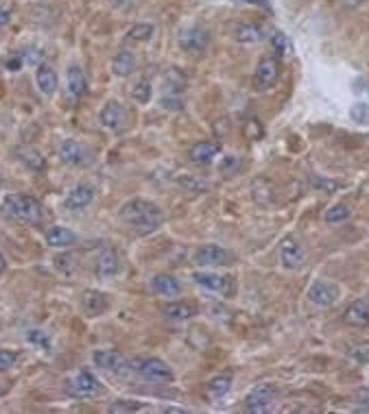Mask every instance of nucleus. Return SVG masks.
I'll return each mask as SVG.
<instances>
[{
	"instance_id": "a19ab883",
	"label": "nucleus",
	"mask_w": 369,
	"mask_h": 414,
	"mask_svg": "<svg viewBox=\"0 0 369 414\" xmlns=\"http://www.w3.org/2000/svg\"><path fill=\"white\" fill-rule=\"evenodd\" d=\"M247 3H252V5H261V7H265L267 11H271V7H269L267 0H247Z\"/></svg>"
},
{
	"instance_id": "f704fd0d",
	"label": "nucleus",
	"mask_w": 369,
	"mask_h": 414,
	"mask_svg": "<svg viewBox=\"0 0 369 414\" xmlns=\"http://www.w3.org/2000/svg\"><path fill=\"white\" fill-rule=\"evenodd\" d=\"M218 170H221L225 177L236 175V172L240 170V161H238V157H234V155L223 157V159H221V166H218Z\"/></svg>"
},
{
	"instance_id": "393cba45",
	"label": "nucleus",
	"mask_w": 369,
	"mask_h": 414,
	"mask_svg": "<svg viewBox=\"0 0 369 414\" xmlns=\"http://www.w3.org/2000/svg\"><path fill=\"white\" fill-rule=\"evenodd\" d=\"M44 240H46V244L53 246V248H68V246L77 244V233L70 231L68 227H50V229L46 231Z\"/></svg>"
},
{
	"instance_id": "7ed1b4c3",
	"label": "nucleus",
	"mask_w": 369,
	"mask_h": 414,
	"mask_svg": "<svg viewBox=\"0 0 369 414\" xmlns=\"http://www.w3.org/2000/svg\"><path fill=\"white\" fill-rule=\"evenodd\" d=\"M131 371L138 373L140 377H144V379H149V382H162V384H167V382H173V379H175L171 366H169L167 362H164L162 357H138V360L131 362Z\"/></svg>"
},
{
	"instance_id": "423d86ee",
	"label": "nucleus",
	"mask_w": 369,
	"mask_h": 414,
	"mask_svg": "<svg viewBox=\"0 0 369 414\" xmlns=\"http://www.w3.org/2000/svg\"><path fill=\"white\" fill-rule=\"evenodd\" d=\"M66 395L73 399H88L99 393V379L90 371H79L73 377L66 379Z\"/></svg>"
},
{
	"instance_id": "37998d69",
	"label": "nucleus",
	"mask_w": 369,
	"mask_h": 414,
	"mask_svg": "<svg viewBox=\"0 0 369 414\" xmlns=\"http://www.w3.org/2000/svg\"><path fill=\"white\" fill-rule=\"evenodd\" d=\"M341 3L348 5V7H359V5L363 3V0H341Z\"/></svg>"
},
{
	"instance_id": "2eb2a0df",
	"label": "nucleus",
	"mask_w": 369,
	"mask_h": 414,
	"mask_svg": "<svg viewBox=\"0 0 369 414\" xmlns=\"http://www.w3.org/2000/svg\"><path fill=\"white\" fill-rule=\"evenodd\" d=\"M193 279L197 286L210 290V293H216V295H231L234 293V284H231L229 277H221V275H214V273H195Z\"/></svg>"
},
{
	"instance_id": "4be33fe9",
	"label": "nucleus",
	"mask_w": 369,
	"mask_h": 414,
	"mask_svg": "<svg viewBox=\"0 0 369 414\" xmlns=\"http://www.w3.org/2000/svg\"><path fill=\"white\" fill-rule=\"evenodd\" d=\"M151 290L160 297H177L182 293V284H180V279H175L173 275L160 273L151 279Z\"/></svg>"
},
{
	"instance_id": "a211bd4d",
	"label": "nucleus",
	"mask_w": 369,
	"mask_h": 414,
	"mask_svg": "<svg viewBox=\"0 0 369 414\" xmlns=\"http://www.w3.org/2000/svg\"><path fill=\"white\" fill-rule=\"evenodd\" d=\"M218 150H221V146H218L216 142H212V140H201V142H197V144L190 146L188 157H190V161L197 164V166H208V164H212V159L218 155Z\"/></svg>"
},
{
	"instance_id": "5701e85b",
	"label": "nucleus",
	"mask_w": 369,
	"mask_h": 414,
	"mask_svg": "<svg viewBox=\"0 0 369 414\" xmlns=\"http://www.w3.org/2000/svg\"><path fill=\"white\" fill-rule=\"evenodd\" d=\"M66 86H68V94L73 96V99H81V96L86 94L88 90V79H86V72L81 70L79 66H70L66 72Z\"/></svg>"
},
{
	"instance_id": "f03ea898",
	"label": "nucleus",
	"mask_w": 369,
	"mask_h": 414,
	"mask_svg": "<svg viewBox=\"0 0 369 414\" xmlns=\"http://www.w3.org/2000/svg\"><path fill=\"white\" fill-rule=\"evenodd\" d=\"M3 210L9 216L20 220V223L31 225V227L42 225V220H44L42 203H39L35 197H29V195H7L5 201H3Z\"/></svg>"
},
{
	"instance_id": "c85d7f7f",
	"label": "nucleus",
	"mask_w": 369,
	"mask_h": 414,
	"mask_svg": "<svg viewBox=\"0 0 369 414\" xmlns=\"http://www.w3.org/2000/svg\"><path fill=\"white\" fill-rule=\"evenodd\" d=\"M271 48H273V52H276V57H286V55H291L293 44L282 31H276L271 35Z\"/></svg>"
},
{
	"instance_id": "aec40b11",
	"label": "nucleus",
	"mask_w": 369,
	"mask_h": 414,
	"mask_svg": "<svg viewBox=\"0 0 369 414\" xmlns=\"http://www.w3.org/2000/svg\"><path fill=\"white\" fill-rule=\"evenodd\" d=\"M265 26L256 22H240L234 26V39L240 41V44H254V41L265 39Z\"/></svg>"
},
{
	"instance_id": "f8f14e48",
	"label": "nucleus",
	"mask_w": 369,
	"mask_h": 414,
	"mask_svg": "<svg viewBox=\"0 0 369 414\" xmlns=\"http://www.w3.org/2000/svg\"><path fill=\"white\" fill-rule=\"evenodd\" d=\"M94 186L90 184H77L70 192L66 195L64 199V207L68 212H79V210H86V207L94 201Z\"/></svg>"
},
{
	"instance_id": "cd10ccee",
	"label": "nucleus",
	"mask_w": 369,
	"mask_h": 414,
	"mask_svg": "<svg viewBox=\"0 0 369 414\" xmlns=\"http://www.w3.org/2000/svg\"><path fill=\"white\" fill-rule=\"evenodd\" d=\"M133 66H135L133 52L127 50V48H122V50L116 52V57H114V61H112V72H114L116 77H129V75L133 72Z\"/></svg>"
},
{
	"instance_id": "79ce46f5",
	"label": "nucleus",
	"mask_w": 369,
	"mask_h": 414,
	"mask_svg": "<svg viewBox=\"0 0 369 414\" xmlns=\"http://www.w3.org/2000/svg\"><path fill=\"white\" fill-rule=\"evenodd\" d=\"M5 270H7V257L0 253V275H3Z\"/></svg>"
},
{
	"instance_id": "c03bdc74",
	"label": "nucleus",
	"mask_w": 369,
	"mask_h": 414,
	"mask_svg": "<svg viewBox=\"0 0 369 414\" xmlns=\"http://www.w3.org/2000/svg\"><path fill=\"white\" fill-rule=\"evenodd\" d=\"M0 188H3V177H0Z\"/></svg>"
},
{
	"instance_id": "c9c22d12",
	"label": "nucleus",
	"mask_w": 369,
	"mask_h": 414,
	"mask_svg": "<svg viewBox=\"0 0 369 414\" xmlns=\"http://www.w3.org/2000/svg\"><path fill=\"white\" fill-rule=\"evenodd\" d=\"M16 362H18V353L7 351V349H0V373L9 371Z\"/></svg>"
},
{
	"instance_id": "473e14b6",
	"label": "nucleus",
	"mask_w": 369,
	"mask_h": 414,
	"mask_svg": "<svg viewBox=\"0 0 369 414\" xmlns=\"http://www.w3.org/2000/svg\"><path fill=\"white\" fill-rule=\"evenodd\" d=\"M26 342L35 344V347H39V349H48L50 347V338H48L46 331H42V329H29V331H26Z\"/></svg>"
},
{
	"instance_id": "9d476101",
	"label": "nucleus",
	"mask_w": 369,
	"mask_h": 414,
	"mask_svg": "<svg viewBox=\"0 0 369 414\" xmlns=\"http://www.w3.org/2000/svg\"><path fill=\"white\" fill-rule=\"evenodd\" d=\"M210 44V35L208 31L203 29V26H188L186 31H182L180 35V46L186 50V52H193V55H199L208 48Z\"/></svg>"
},
{
	"instance_id": "a878e982",
	"label": "nucleus",
	"mask_w": 369,
	"mask_h": 414,
	"mask_svg": "<svg viewBox=\"0 0 369 414\" xmlns=\"http://www.w3.org/2000/svg\"><path fill=\"white\" fill-rule=\"evenodd\" d=\"M16 155H18V159H20L29 170L42 172V170L46 168V159H44L42 153H39V150L33 148V146H20V148L16 150Z\"/></svg>"
},
{
	"instance_id": "412c9836",
	"label": "nucleus",
	"mask_w": 369,
	"mask_h": 414,
	"mask_svg": "<svg viewBox=\"0 0 369 414\" xmlns=\"http://www.w3.org/2000/svg\"><path fill=\"white\" fill-rule=\"evenodd\" d=\"M97 275L101 279H107V277H114V275L120 270V262H118V255L112 251V248H103L97 257V266H94Z\"/></svg>"
},
{
	"instance_id": "dca6fc26",
	"label": "nucleus",
	"mask_w": 369,
	"mask_h": 414,
	"mask_svg": "<svg viewBox=\"0 0 369 414\" xmlns=\"http://www.w3.org/2000/svg\"><path fill=\"white\" fill-rule=\"evenodd\" d=\"M57 157L66 166H86V164H90V157L86 153V148L81 146L77 140H64L57 146Z\"/></svg>"
},
{
	"instance_id": "f257e3e1",
	"label": "nucleus",
	"mask_w": 369,
	"mask_h": 414,
	"mask_svg": "<svg viewBox=\"0 0 369 414\" xmlns=\"http://www.w3.org/2000/svg\"><path fill=\"white\" fill-rule=\"evenodd\" d=\"M120 220L127 227H131L138 236H149L162 227L164 223V214L155 203H149L144 199H133L127 201L125 205L120 207L118 212Z\"/></svg>"
},
{
	"instance_id": "0eeeda50",
	"label": "nucleus",
	"mask_w": 369,
	"mask_h": 414,
	"mask_svg": "<svg viewBox=\"0 0 369 414\" xmlns=\"http://www.w3.org/2000/svg\"><path fill=\"white\" fill-rule=\"evenodd\" d=\"M92 362L97 364L103 371L116 373V375H122V373L131 371V362L125 355L116 349H103V351H94L92 353Z\"/></svg>"
},
{
	"instance_id": "39448f33",
	"label": "nucleus",
	"mask_w": 369,
	"mask_h": 414,
	"mask_svg": "<svg viewBox=\"0 0 369 414\" xmlns=\"http://www.w3.org/2000/svg\"><path fill=\"white\" fill-rule=\"evenodd\" d=\"M280 395V388L276 384H258L245 397V410L247 412H267L271 404L276 402Z\"/></svg>"
},
{
	"instance_id": "bb28decb",
	"label": "nucleus",
	"mask_w": 369,
	"mask_h": 414,
	"mask_svg": "<svg viewBox=\"0 0 369 414\" xmlns=\"http://www.w3.org/2000/svg\"><path fill=\"white\" fill-rule=\"evenodd\" d=\"M162 312L169 316L173 321H186V319H193L197 314V308L193 303H186V301H173L169 306H164Z\"/></svg>"
},
{
	"instance_id": "6e6552de",
	"label": "nucleus",
	"mask_w": 369,
	"mask_h": 414,
	"mask_svg": "<svg viewBox=\"0 0 369 414\" xmlns=\"http://www.w3.org/2000/svg\"><path fill=\"white\" fill-rule=\"evenodd\" d=\"M339 295H341V288L328 279H315L308 288V301L315 303V306H321V308L332 306V303L339 299Z\"/></svg>"
},
{
	"instance_id": "ddd939ff",
	"label": "nucleus",
	"mask_w": 369,
	"mask_h": 414,
	"mask_svg": "<svg viewBox=\"0 0 369 414\" xmlns=\"http://www.w3.org/2000/svg\"><path fill=\"white\" fill-rule=\"evenodd\" d=\"M280 262L284 264V268H302L306 262V251L304 246L299 244L295 238H286L280 246Z\"/></svg>"
},
{
	"instance_id": "20e7f679",
	"label": "nucleus",
	"mask_w": 369,
	"mask_h": 414,
	"mask_svg": "<svg viewBox=\"0 0 369 414\" xmlns=\"http://www.w3.org/2000/svg\"><path fill=\"white\" fill-rule=\"evenodd\" d=\"M280 79V59L276 55H267L256 66L254 72V88L258 92H269Z\"/></svg>"
},
{
	"instance_id": "1a4fd4ad",
	"label": "nucleus",
	"mask_w": 369,
	"mask_h": 414,
	"mask_svg": "<svg viewBox=\"0 0 369 414\" xmlns=\"http://www.w3.org/2000/svg\"><path fill=\"white\" fill-rule=\"evenodd\" d=\"M197 266H227L231 264V253L218 244H206L195 251Z\"/></svg>"
},
{
	"instance_id": "e433bc0d",
	"label": "nucleus",
	"mask_w": 369,
	"mask_h": 414,
	"mask_svg": "<svg viewBox=\"0 0 369 414\" xmlns=\"http://www.w3.org/2000/svg\"><path fill=\"white\" fill-rule=\"evenodd\" d=\"M24 61H26V59H24V55H22V52H13L11 57L5 59V68H7L9 72H18L20 68L24 66Z\"/></svg>"
},
{
	"instance_id": "4468645a",
	"label": "nucleus",
	"mask_w": 369,
	"mask_h": 414,
	"mask_svg": "<svg viewBox=\"0 0 369 414\" xmlns=\"http://www.w3.org/2000/svg\"><path fill=\"white\" fill-rule=\"evenodd\" d=\"M81 308H84L86 316L90 319H97V316H103L107 310H109V299L105 293L101 290H84V295H81Z\"/></svg>"
},
{
	"instance_id": "72a5a7b5",
	"label": "nucleus",
	"mask_w": 369,
	"mask_h": 414,
	"mask_svg": "<svg viewBox=\"0 0 369 414\" xmlns=\"http://www.w3.org/2000/svg\"><path fill=\"white\" fill-rule=\"evenodd\" d=\"M138 410H142V404H140V402H129V399H120V402H116V404H112V406L107 408V412H112V414L138 412Z\"/></svg>"
},
{
	"instance_id": "58836bf2",
	"label": "nucleus",
	"mask_w": 369,
	"mask_h": 414,
	"mask_svg": "<svg viewBox=\"0 0 369 414\" xmlns=\"http://www.w3.org/2000/svg\"><path fill=\"white\" fill-rule=\"evenodd\" d=\"M352 402L359 410H369V388H361V391L354 393Z\"/></svg>"
},
{
	"instance_id": "c756f323",
	"label": "nucleus",
	"mask_w": 369,
	"mask_h": 414,
	"mask_svg": "<svg viewBox=\"0 0 369 414\" xmlns=\"http://www.w3.org/2000/svg\"><path fill=\"white\" fill-rule=\"evenodd\" d=\"M131 96H133V101H135V103L146 105L149 101H151V96H153L151 81H149V79H140V81L133 86V90H131Z\"/></svg>"
},
{
	"instance_id": "7c9ffc66",
	"label": "nucleus",
	"mask_w": 369,
	"mask_h": 414,
	"mask_svg": "<svg viewBox=\"0 0 369 414\" xmlns=\"http://www.w3.org/2000/svg\"><path fill=\"white\" fill-rule=\"evenodd\" d=\"M350 214H352V210L348 205H334V207H330V210L325 212V223H330V225L343 223V220L350 218Z\"/></svg>"
},
{
	"instance_id": "f3484780",
	"label": "nucleus",
	"mask_w": 369,
	"mask_h": 414,
	"mask_svg": "<svg viewBox=\"0 0 369 414\" xmlns=\"http://www.w3.org/2000/svg\"><path fill=\"white\" fill-rule=\"evenodd\" d=\"M343 323L350 327H369V299L352 301L343 312Z\"/></svg>"
},
{
	"instance_id": "6ab92c4d",
	"label": "nucleus",
	"mask_w": 369,
	"mask_h": 414,
	"mask_svg": "<svg viewBox=\"0 0 369 414\" xmlns=\"http://www.w3.org/2000/svg\"><path fill=\"white\" fill-rule=\"evenodd\" d=\"M35 86H37L39 94L53 96L55 92H57V88H59L57 72H55L48 63H39L37 70H35Z\"/></svg>"
},
{
	"instance_id": "ea45409f",
	"label": "nucleus",
	"mask_w": 369,
	"mask_h": 414,
	"mask_svg": "<svg viewBox=\"0 0 369 414\" xmlns=\"http://www.w3.org/2000/svg\"><path fill=\"white\" fill-rule=\"evenodd\" d=\"M11 20V13H9V9H5V7H0V29L7 24Z\"/></svg>"
},
{
	"instance_id": "4c0bfd02",
	"label": "nucleus",
	"mask_w": 369,
	"mask_h": 414,
	"mask_svg": "<svg viewBox=\"0 0 369 414\" xmlns=\"http://www.w3.org/2000/svg\"><path fill=\"white\" fill-rule=\"evenodd\" d=\"M352 118L357 122H363V124H369V105L365 103H359L352 107Z\"/></svg>"
},
{
	"instance_id": "9b49d317",
	"label": "nucleus",
	"mask_w": 369,
	"mask_h": 414,
	"mask_svg": "<svg viewBox=\"0 0 369 414\" xmlns=\"http://www.w3.org/2000/svg\"><path fill=\"white\" fill-rule=\"evenodd\" d=\"M101 124L105 129H109V131H114V133H118V131H122L125 129V124H127V112H125V107H122L118 101H109V103H105V107L101 109Z\"/></svg>"
},
{
	"instance_id": "2f4dec72",
	"label": "nucleus",
	"mask_w": 369,
	"mask_h": 414,
	"mask_svg": "<svg viewBox=\"0 0 369 414\" xmlns=\"http://www.w3.org/2000/svg\"><path fill=\"white\" fill-rule=\"evenodd\" d=\"M153 31H155L153 24H135V26H131V29H129L127 37L135 39V41H146V39H151Z\"/></svg>"
},
{
	"instance_id": "b1692460",
	"label": "nucleus",
	"mask_w": 369,
	"mask_h": 414,
	"mask_svg": "<svg viewBox=\"0 0 369 414\" xmlns=\"http://www.w3.org/2000/svg\"><path fill=\"white\" fill-rule=\"evenodd\" d=\"M231 388V373H218L208 384H206V395L210 402H221V399Z\"/></svg>"
}]
</instances>
